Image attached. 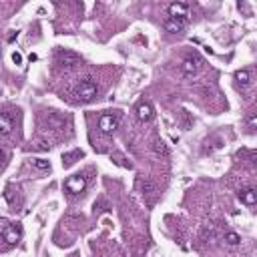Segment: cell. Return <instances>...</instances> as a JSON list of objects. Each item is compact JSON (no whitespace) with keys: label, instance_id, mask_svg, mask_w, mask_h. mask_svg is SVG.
<instances>
[{"label":"cell","instance_id":"9c48e42d","mask_svg":"<svg viewBox=\"0 0 257 257\" xmlns=\"http://www.w3.org/2000/svg\"><path fill=\"white\" fill-rule=\"evenodd\" d=\"M137 117H139V121L149 123V121H153L155 113H153V107L149 105V102H139L137 105Z\"/></svg>","mask_w":257,"mask_h":257},{"label":"cell","instance_id":"5b68a950","mask_svg":"<svg viewBox=\"0 0 257 257\" xmlns=\"http://www.w3.org/2000/svg\"><path fill=\"white\" fill-rule=\"evenodd\" d=\"M85 187H87V179H85L83 175H72V177H68L66 181H64V189H66L70 195L83 193Z\"/></svg>","mask_w":257,"mask_h":257},{"label":"cell","instance_id":"9a60e30c","mask_svg":"<svg viewBox=\"0 0 257 257\" xmlns=\"http://www.w3.org/2000/svg\"><path fill=\"white\" fill-rule=\"evenodd\" d=\"M223 241H225L227 245H239V243H241V237L235 233V231H227V233L223 235Z\"/></svg>","mask_w":257,"mask_h":257},{"label":"cell","instance_id":"ffe728a7","mask_svg":"<svg viewBox=\"0 0 257 257\" xmlns=\"http://www.w3.org/2000/svg\"><path fill=\"white\" fill-rule=\"evenodd\" d=\"M0 161H2V151H0Z\"/></svg>","mask_w":257,"mask_h":257},{"label":"cell","instance_id":"2e32d148","mask_svg":"<svg viewBox=\"0 0 257 257\" xmlns=\"http://www.w3.org/2000/svg\"><path fill=\"white\" fill-rule=\"evenodd\" d=\"M32 165H34L38 171H50V163L44 161V159H32Z\"/></svg>","mask_w":257,"mask_h":257},{"label":"cell","instance_id":"ba28073f","mask_svg":"<svg viewBox=\"0 0 257 257\" xmlns=\"http://www.w3.org/2000/svg\"><path fill=\"white\" fill-rule=\"evenodd\" d=\"M169 18H187L189 16V6L185 2H173L167 6Z\"/></svg>","mask_w":257,"mask_h":257},{"label":"cell","instance_id":"3957f363","mask_svg":"<svg viewBox=\"0 0 257 257\" xmlns=\"http://www.w3.org/2000/svg\"><path fill=\"white\" fill-rule=\"evenodd\" d=\"M119 125H121V119H119V115L105 113V115H100V117H98V128H100L102 133H107V135L115 133L117 128H119Z\"/></svg>","mask_w":257,"mask_h":257},{"label":"cell","instance_id":"d6986e66","mask_svg":"<svg viewBox=\"0 0 257 257\" xmlns=\"http://www.w3.org/2000/svg\"><path fill=\"white\" fill-rule=\"evenodd\" d=\"M12 61H14L16 64H20V63H22V55H20V53H14V55H12Z\"/></svg>","mask_w":257,"mask_h":257},{"label":"cell","instance_id":"6da1fadb","mask_svg":"<svg viewBox=\"0 0 257 257\" xmlns=\"http://www.w3.org/2000/svg\"><path fill=\"white\" fill-rule=\"evenodd\" d=\"M96 95H98V87L91 79L81 81L79 85L74 87V91H72V96H74L76 102H91V100L96 98Z\"/></svg>","mask_w":257,"mask_h":257},{"label":"cell","instance_id":"ac0fdd59","mask_svg":"<svg viewBox=\"0 0 257 257\" xmlns=\"http://www.w3.org/2000/svg\"><path fill=\"white\" fill-rule=\"evenodd\" d=\"M247 125H249V131L253 133V131H255V115H253V113L249 115V119H247Z\"/></svg>","mask_w":257,"mask_h":257},{"label":"cell","instance_id":"e0dca14e","mask_svg":"<svg viewBox=\"0 0 257 257\" xmlns=\"http://www.w3.org/2000/svg\"><path fill=\"white\" fill-rule=\"evenodd\" d=\"M141 187H143V195H155L157 193L151 181H141Z\"/></svg>","mask_w":257,"mask_h":257},{"label":"cell","instance_id":"7c38bea8","mask_svg":"<svg viewBox=\"0 0 257 257\" xmlns=\"http://www.w3.org/2000/svg\"><path fill=\"white\" fill-rule=\"evenodd\" d=\"M83 157H85V153H83L81 149H74V151L64 153V155H63V165H64V167H70V165H74L76 161H81Z\"/></svg>","mask_w":257,"mask_h":257},{"label":"cell","instance_id":"5bb4252c","mask_svg":"<svg viewBox=\"0 0 257 257\" xmlns=\"http://www.w3.org/2000/svg\"><path fill=\"white\" fill-rule=\"evenodd\" d=\"M153 149H155V153H157L159 157H163V159H167V157H169V149H167V145H165L161 139H157V141H155Z\"/></svg>","mask_w":257,"mask_h":257},{"label":"cell","instance_id":"30bf717a","mask_svg":"<svg viewBox=\"0 0 257 257\" xmlns=\"http://www.w3.org/2000/svg\"><path fill=\"white\" fill-rule=\"evenodd\" d=\"M14 128V117L10 113H0V135H8Z\"/></svg>","mask_w":257,"mask_h":257},{"label":"cell","instance_id":"8992f818","mask_svg":"<svg viewBox=\"0 0 257 257\" xmlns=\"http://www.w3.org/2000/svg\"><path fill=\"white\" fill-rule=\"evenodd\" d=\"M199 66H201V59L199 57H187L181 64V74L185 79H193V76L199 72Z\"/></svg>","mask_w":257,"mask_h":257},{"label":"cell","instance_id":"7a4b0ae2","mask_svg":"<svg viewBox=\"0 0 257 257\" xmlns=\"http://www.w3.org/2000/svg\"><path fill=\"white\" fill-rule=\"evenodd\" d=\"M0 225H2V235H4V241L8 245H16L22 237V229L20 225H14V223H8L6 219H0Z\"/></svg>","mask_w":257,"mask_h":257},{"label":"cell","instance_id":"8fae6325","mask_svg":"<svg viewBox=\"0 0 257 257\" xmlns=\"http://www.w3.org/2000/svg\"><path fill=\"white\" fill-rule=\"evenodd\" d=\"M239 201L245 203L247 207H253V205L257 203V191L253 187H247V189L239 191Z\"/></svg>","mask_w":257,"mask_h":257},{"label":"cell","instance_id":"277c9868","mask_svg":"<svg viewBox=\"0 0 257 257\" xmlns=\"http://www.w3.org/2000/svg\"><path fill=\"white\" fill-rule=\"evenodd\" d=\"M79 63H81V57L76 53H72V50H68V48L57 50V64H61V66H76Z\"/></svg>","mask_w":257,"mask_h":257},{"label":"cell","instance_id":"52a82bcc","mask_svg":"<svg viewBox=\"0 0 257 257\" xmlns=\"http://www.w3.org/2000/svg\"><path fill=\"white\" fill-rule=\"evenodd\" d=\"M185 27H187V18H169V16H167L165 22H163V29H165L167 32H171V34L183 32Z\"/></svg>","mask_w":257,"mask_h":257},{"label":"cell","instance_id":"4fadbf2b","mask_svg":"<svg viewBox=\"0 0 257 257\" xmlns=\"http://www.w3.org/2000/svg\"><path fill=\"white\" fill-rule=\"evenodd\" d=\"M235 81H237V85H239L241 89H247V87L251 85V70H249V68L237 70V72H235Z\"/></svg>","mask_w":257,"mask_h":257}]
</instances>
